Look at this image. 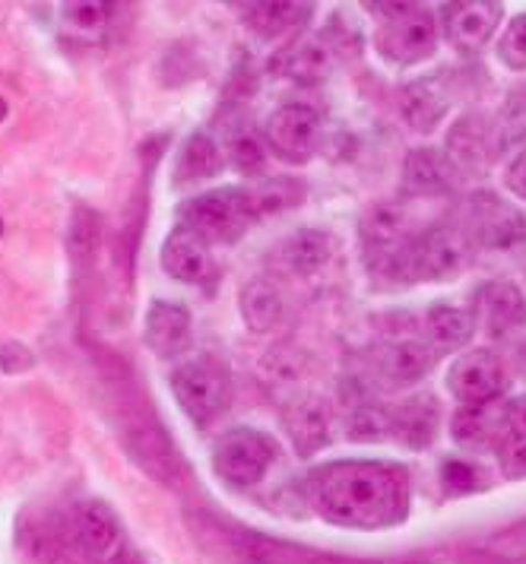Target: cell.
Listing matches in <instances>:
<instances>
[{
    "mask_svg": "<svg viewBox=\"0 0 526 564\" xmlns=\"http://www.w3.org/2000/svg\"><path fill=\"white\" fill-rule=\"evenodd\" d=\"M476 330V317L470 311L457 308L451 302H441V305H431L426 314V334L428 343L438 349V352H448L463 346Z\"/></svg>",
    "mask_w": 526,
    "mask_h": 564,
    "instance_id": "23",
    "label": "cell"
},
{
    "mask_svg": "<svg viewBox=\"0 0 526 564\" xmlns=\"http://www.w3.org/2000/svg\"><path fill=\"white\" fill-rule=\"evenodd\" d=\"M498 460L507 479H526V435H507L498 444Z\"/></svg>",
    "mask_w": 526,
    "mask_h": 564,
    "instance_id": "34",
    "label": "cell"
},
{
    "mask_svg": "<svg viewBox=\"0 0 526 564\" xmlns=\"http://www.w3.org/2000/svg\"><path fill=\"white\" fill-rule=\"evenodd\" d=\"M181 219L187 229H194L203 241H216V245H232L238 241L248 226L254 223L251 200L248 191L238 187H219V191H206L191 197L181 206Z\"/></svg>",
    "mask_w": 526,
    "mask_h": 564,
    "instance_id": "5",
    "label": "cell"
},
{
    "mask_svg": "<svg viewBox=\"0 0 526 564\" xmlns=\"http://www.w3.org/2000/svg\"><path fill=\"white\" fill-rule=\"evenodd\" d=\"M267 140L254 130H235L228 137V162L241 172V175H260L264 162H267Z\"/></svg>",
    "mask_w": 526,
    "mask_h": 564,
    "instance_id": "30",
    "label": "cell"
},
{
    "mask_svg": "<svg viewBox=\"0 0 526 564\" xmlns=\"http://www.w3.org/2000/svg\"><path fill=\"white\" fill-rule=\"evenodd\" d=\"M441 482H444V488H448L451 495H470V491L482 488L485 479H482L476 463L448 460L441 466Z\"/></svg>",
    "mask_w": 526,
    "mask_h": 564,
    "instance_id": "33",
    "label": "cell"
},
{
    "mask_svg": "<svg viewBox=\"0 0 526 564\" xmlns=\"http://www.w3.org/2000/svg\"><path fill=\"white\" fill-rule=\"evenodd\" d=\"M507 384L504 361L492 349H470L448 371V390L463 406H485L502 397Z\"/></svg>",
    "mask_w": 526,
    "mask_h": 564,
    "instance_id": "8",
    "label": "cell"
},
{
    "mask_svg": "<svg viewBox=\"0 0 526 564\" xmlns=\"http://www.w3.org/2000/svg\"><path fill=\"white\" fill-rule=\"evenodd\" d=\"M61 20L79 39H99V35H105V29H108L111 7L99 3V0H89V3H64L61 7Z\"/></svg>",
    "mask_w": 526,
    "mask_h": 564,
    "instance_id": "28",
    "label": "cell"
},
{
    "mask_svg": "<svg viewBox=\"0 0 526 564\" xmlns=\"http://www.w3.org/2000/svg\"><path fill=\"white\" fill-rule=\"evenodd\" d=\"M286 429L292 435V444L301 457H311L314 451H321L326 444V429H330V419L321 400L314 397H304L299 403H292L286 412Z\"/></svg>",
    "mask_w": 526,
    "mask_h": 564,
    "instance_id": "21",
    "label": "cell"
},
{
    "mask_svg": "<svg viewBox=\"0 0 526 564\" xmlns=\"http://www.w3.org/2000/svg\"><path fill=\"white\" fill-rule=\"evenodd\" d=\"M470 251L473 241L466 231L457 226H434L412 235L380 276L390 282L453 280L466 267Z\"/></svg>",
    "mask_w": 526,
    "mask_h": 564,
    "instance_id": "2",
    "label": "cell"
},
{
    "mask_svg": "<svg viewBox=\"0 0 526 564\" xmlns=\"http://www.w3.org/2000/svg\"><path fill=\"white\" fill-rule=\"evenodd\" d=\"M248 200H251L254 219L276 216V213H286L289 206H299L304 200V184L292 178H270L248 191Z\"/></svg>",
    "mask_w": 526,
    "mask_h": 564,
    "instance_id": "26",
    "label": "cell"
},
{
    "mask_svg": "<svg viewBox=\"0 0 526 564\" xmlns=\"http://www.w3.org/2000/svg\"><path fill=\"white\" fill-rule=\"evenodd\" d=\"M470 241L492 251H511L526 241V219L517 206L495 194H476L470 206Z\"/></svg>",
    "mask_w": 526,
    "mask_h": 564,
    "instance_id": "9",
    "label": "cell"
},
{
    "mask_svg": "<svg viewBox=\"0 0 526 564\" xmlns=\"http://www.w3.org/2000/svg\"><path fill=\"white\" fill-rule=\"evenodd\" d=\"M504 184H507V191L514 194V197H520L526 200V150L511 165H507V172H504Z\"/></svg>",
    "mask_w": 526,
    "mask_h": 564,
    "instance_id": "36",
    "label": "cell"
},
{
    "mask_svg": "<svg viewBox=\"0 0 526 564\" xmlns=\"http://www.w3.org/2000/svg\"><path fill=\"white\" fill-rule=\"evenodd\" d=\"M143 339L155 356L172 359L191 339V314L175 302H152L143 324Z\"/></svg>",
    "mask_w": 526,
    "mask_h": 564,
    "instance_id": "15",
    "label": "cell"
},
{
    "mask_svg": "<svg viewBox=\"0 0 526 564\" xmlns=\"http://www.w3.org/2000/svg\"><path fill=\"white\" fill-rule=\"evenodd\" d=\"M219 172H223V150L216 147V140H213V137H206L203 130L191 133V137H187V143L181 147V155H178V165H175L178 187L216 178Z\"/></svg>",
    "mask_w": 526,
    "mask_h": 564,
    "instance_id": "19",
    "label": "cell"
},
{
    "mask_svg": "<svg viewBox=\"0 0 526 564\" xmlns=\"http://www.w3.org/2000/svg\"><path fill=\"white\" fill-rule=\"evenodd\" d=\"M350 435L355 441H380V437L394 435V412L375 406V403H362L350 415Z\"/></svg>",
    "mask_w": 526,
    "mask_h": 564,
    "instance_id": "31",
    "label": "cell"
},
{
    "mask_svg": "<svg viewBox=\"0 0 526 564\" xmlns=\"http://www.w3.org/2000/svg\"><path fill=\"white\" fill-rule=\"evenodd\" d=\"M498 57L511 70H526V13H520L498 42Z\"/></svg>",
    "mask_w": 526,
    "mask_h": 564,
    "instance_id": "32",
    "label": "cell"
},
{
    "mask_svg": "<svg viewBox=\"0 0 526 564\" xmlns=\"http://www.w3.org/2000/svg\"><path fill=\"white\" fill-rule=\"evenodd\" d=\"M3 118H7V102L0 99V121H3Z\"/></svg>",
    "mask_w": 526,
    "mask_h": 564,
    "instance_id": "39",
    "label": "cell"
},
{
    "mask_svg": "<svg viewBox=\"0 0 526 564\" xmlns=\"http://www.w3.org/2000/svg\"><path fill=\"white\" fill-rule=\"evenodd\" d=\"M74 536L76 549L96 564H111L125 555V539L118 530V520L115 513L108 511L105 505H86L79 508L74 517Z\"/></svg>",
    "mask_w": 526,
    "mask_h": 564,
    "instance_id": "12",
    "label": "cell"
},
{
    "mask_svg": "<svg viewBox=\"0 0 526 564\" xmlns=\"http://www.w3.org/2000/svg\"><path fill=\"white\" fill-rule=\"evenodd\" d=\"M35 365V356L25 349L23 343L10 339V343H0V371L3 375H20L25 368Z\"/></svg>",
    "mask_w": 526,
    "mask_h": 564,
    "instance_id": "35",
    "label": "cell"
},
{
    "mask_svg": "<svg viewBox=\"0 0 526 564\" xmlns=\"http://www.w3.org/2000/svg\"><path fill=\"white\" fill-rule=\"evenodd\" d=\"M276 460L273 437L254 429H232L213 447V469L232 488L257 486Z\"/></svg>",
    "mask_w": 526,
    "mask_h": 564,
    "instance_id": "6",
    "label": "cell"
},
{
    "mask_svg": "<svg viewBox=\"0 0 526 564\" xmlns=\"http://www.w3.org/2000/svg\"><path fill=\"white\" fill-rule=\"evenodd\" d=\"M172 393L194 425H210L228 410V400H232L228 368L210 356L184 361L172 371Z\"/></svg>",
    "mask_w": 526,
    "mask_h": 564,
    "instance_id": "4",
    "label": "cell"
},
{
    "mask_svg": "<svg viewBox=\"0 0 526 564\" xmlns=\"http://www.w3.org/2000/svg\"><path fill=\"white\" fill-rule=\"evenodd\" d=\"M333 257V238L324 229H299L292 231L282 245H279V260L286 263V270L292 273H314Z\"/></svg>",
    "mask_w": 526,
    "mask_h": 564,
    "instance_id": "20",
    "label": "cell"
},
{
    "mask_svg": "<svg viewBox=\"0 0 526 564\" xmlns=\"http://www.w3.org/2000/svg\"><path fill=\"white\" fill-rule=\"evenodd\" d=\"M372 10L384 17L377 29V52L387 61L416 64L434 54L441 32L431 10L416 3H375Z\"/></svg>",
    "mask_w": 526,
    "mask_h": 564,
    "instance_id": "3",
    "label": "cell"
},
{
    "mask_svg": "<svg viewBox=\"0 0 526 564\" xmlns=\"http://www.w3.org/2000/svg\"><path fill=\"white\" fill-rule=\"evenodd\" d=\"M434 432H438V403L426 393H419L416 400L402 403L400 410L394 412V435L412 451L428 447Z\"/></svg>",
    "mask_w": 526,
    "mask_h": 564,
    "instance_id": "24",
    "label": "cell"
},
{
    "mask_svg": "<svg viewBox=\"0 0 526 564\" xmlns=\"http://www.w3.org/2000/svg\"><path fill=\"white\" fill-rule=\"evenodd\" d=\"M438 349L426 339H394L377 349V371L390 384H419L428 371L434 368Z\"/></svg>",
    "mask_w": 526,
    "mask_h": 564,
    "instance_id": "13",
    "label": "cell"
},
{
    "mask_svg": "<svg viewBox=\"0 0 526 564\" xmlns=\"http://www.w3.org/2000/svg\"><path fill=\"white\" fill-rule=\"evenodd\" d=\"M409 219L400 204H375L365 216H362V245H365V257L372 273H384L387 263L397 257L402 245L409 241Z\"/></svg>",
    "mask_w": 526,
    "mask_h": 564,
    "instance_id": "11",
    "label": "cell"
},
{
    "mask_svg": "<svg viewBox=\"0 0 526 564\" xmlns=\"http://www.w3.org/2000/svg\"><path fill=\"white\" fill-rule=\"evenodd\" d=\"M330 52H326V42H301L292 52L286 54V74L301 83H314L330 70Z\"/></svg>",
    "mask_w": 526,
    "mask_h": 564,
    "instance_id": "29",
    "label": "cell"
},
{
    "mask_svg": "<svg viewBox=\"0 0 526 564\" xmlns=\"http://www.w3.org/2000/svg\"><path fill=\"white\" fill-rule=\"evenodd\" d=\"M526 435V397L504 406V437Z\"/></svg>",
    "mask_w": 526,
    "mask_h": 564,
    "instance_id": "37",
    "label": "cell"
},
{
    "mask_svg": "<svg viewBox=\"0 0 526 564\" xmlns=\"http://www.w3.org/2000/svg\"><path fill=\"white\" fill-rule=\"evenodd\" d=\"M451 435L457 444L485 451V447H498L504 441V410L495 406H463L453 415Z\"/></svg>",
    "mask_w": 526,
    "mask_h": 564,
    "instance_id": "18",
    "label": "cell"
},
{
    "mask_svg": "<svg viewBox=\"0 0 526 564\" xmlns=\"http://www.w3.org/2000/svg\"><path fill=\"white\" fill-rule=\"evenodd\" d=\"M482 317H485V330L492 336H504L526 324V295L520 285L498 280L489 282L482 289Z\"/></svg>",
    "mask_w": 526,
    "mask_h": 564,
    "instance_id": "17",
    "label": "cell"
},
{
    "mask_svg": "<svg viewBox=\"0 0 526 564\" xmlns=\"http://www.w3.org/2000/svg\"><path fill=\"white\" fill-rule=\"evenodd\" d=\"M159 257H162V270L178 282H203L213 270L210 245L187 226H178V229L169 231Z\"/></svg>",
    "mask_w": 526,
    "mask_h": 564,
    "instance_id": "14",
    "label": "cell"
},
{
    "mask_svg": "<svg viewBox=\"0 0 526 564\" xmlns=\"http://www.w3.org/2000/svg\"><path fill=\"white\" fill-rule=\"evenodd\" d=\"M517 361H520V371L526 375V343H524V349H520V356H517Z\"/></svg>",
    "mask_w": 526,
    "mask_h": 564,
    "instance_id": "38",
    "label": "cell"
},
{
    "mask_svg": "<svg viewBox=\"0 0 526 564\" xmlns=\"http://www.w3.org/2000/svg\"><path fill=\"white\" fill-rule=\"evenodd\" d=\"M502 3H485V0H457L441 10V26L453 48L460 54L482 52L495 29L502 23Z\"/></svg>",
    "mask_w": 526,
    "mask_h": 564,
    "instance_id": "10",
    "label": "cell"
},
{
    "mask_svg": "<svg viewBox=\"0 0 526 564\" xmlns=\"http://www.w3.org/2000/svg\"><path fill=\"white\" fill-rule=\"evenodd\" d=\"M444 111H448V99L434 93L428 83H412L402 93V115L416 130H434L444 118Z\"/></svg>",
    "mask_w": 526,
    "mask_h": 564,
    "instance_id": "27",
    "label": "cell"
},
{
    "mask_svg": "<svg viewBox=\"0 0 526 564\" xmlns=\"http://www.w3.org/2000/svg\"><path fill=\"white\" fill-rule=\"evenodd\" d=\"M308 501L330 523L384 530L409 511V476L400 463H326L308 476Z\"/></svg>",
    "mask_w": 526,
    "mask_h": 564,
    "instance_id": "1",
    "label": "cell"
},
{
    "mask_svg": "<svg viewBox=\"0 0 526 564\" xmlns=\"http://www.w3.org/2000/svg\"><path fill=\"white\" fill-rule=\"evenodd\" d=\"M453 181H457V165L451 162V155L438 153V150H416L402 165V187L412 197L448 194Z\"/></svg>",
    "mask_w": 526,
    "mask_h": 564,
    "instance_id": "16",
    "label": "cell"
},
{
    "mask_svg": "<svg viewBox=\"0 0 526 564\" xmlns=\"http://www.w3.org/2000/svg\"><path fill=\"white\" fill-rule=\"evenodd\" d=\"M241 317L254 334H270L282 317V295L270 280H251L241 289Z\"/></svg>",
    "mask_w": 526,
    "mask_h": 564,
    "instance_id": "25",
    "label": "cell"
},
{
    "mask_svg": "<svg viewBox=\"0 0 526 564\" xmlns=\"http://www.w3.org/2000/svg\"><path fill=\"white\" fill-rule=\"evenodd\" d=\"M264 140L286 162H308L321 140V111L308 102L279 105L267 118Z\"/></svg>",
    "mask_w": 526,
    "mask_h": 564,
    "instance_id": "7",
    "label": "cell"
},
{
    "mask_svg": "<svg viewBox=\"0 0 526 564\" xmlns=\"http://www.w3.org/2000/svg\"><path fill=\"white\" fill-rule=\"evenodd\" d=\"M311 3H248L245 7V23L260 35V39H279L289 32H299L308 17Z\"/></svg>",
    "mask_w": 526,
    "mask_h": 564,
    "instance_id": "22",
    "label": "cell"
}]
</instances>
